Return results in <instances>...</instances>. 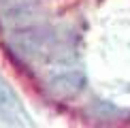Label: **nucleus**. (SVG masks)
Returning <instances> with one entry per match:
<instances>
[{
  "mask_svg": "<svg viewBox=\"0 0 130 128\" xmlns=\"http://www.w3.org/2000/svg\"><path fill=\"white\" fill-rule=\"evenodd\" d=\"M0 117L11 126H34L28 109L2 73H0Z\"/></svg>",
  "mask_w": 130,
  "mask_h": 128,
  "instance_id": "f03ea898",
  "label": "nucleus"
},
{
  "mask_svg": "<svg viewBox=\"0 0 130 128\" xmlns=\"http://www.w3.org/2000/svg\"><path fill=\"white\" fill-rule=\"evenodd\" d=\"M88 77L81 68H60L47 79V90L56 98H73L85 90Z\"/></svg>",
  "mask_w": 130,
  "mask_h": 128,
  "instance_id": "7ed1b4c3",
  "label": "nucleus"
},
{
  "mask_svg": "<svg viewBox=\"0 0 130 128\" xmlns=\"http://www.w3.org/2000/svg\"><path fill=\"white\" fill-rule=\"evenodd\" d=\"M41 21L39 0H0V26L4 36Z\"/></svg>",
  "mask_w": 130,
  "mask_h": 128,
  "instance_id": "f257e3e1",
  "label": "nucleus"
}]
</instances>
